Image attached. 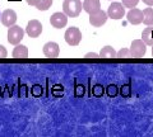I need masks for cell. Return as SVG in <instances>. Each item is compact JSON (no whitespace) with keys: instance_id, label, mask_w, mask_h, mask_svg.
Masks as SVG:
<instances>
[{"instance_id":"obj_7","label":"cell","mask_w":153,"mask_h":137,"mask_svg":"<svg viewBox=\"0 0 153 137\" xmlns=\"http://www.w3.org/2000/svg\"><path fill=\"white\" fill-rule=\"evenodd\" d=\"M26 32L30 37L36 38V37H38L42 33V24L38 21L32 19V21L28 22V24L26 27Z\"/></svg>"},{"instance_id":"obj_4","label":"cell","mask_w":153,"mask_h":137,"mask_svg":"<svg viewBox=\"0 0 153 137\" xmlns=\"http://www.w3.org/2000/svg\"><path fill=\"white\" fill-rule=\"evenodd\" d=\"M130 53H131V57L134 59H140L146 55L147 52V45L144 43L143 40H134L131 42V46H130Z\"/></svg>"},{"instance_id":"obj_18","label":"cell","mask_w":153,"mask_h":137,"mask_svg":"<svg viewBox=\"0 0 153 137\" xmlns=\"http://www.w3.org/2000/svg\"><path fill=\"white\" fill-rule=\"evenodd\" d=\"M106 93H107V95L110 98H115L119 93H120V89H119L115 84H110L106 88Z\"/></svg>"},{"instance_id":"obj_5","label":"cell","mask_w":153,"mask_h":137,"mask_svg":"<svg viewBox=\"0 0 153 137\" xmlns=\"http://www.w3.org/2000/svg\"><path fill=\"white\" fill-rule=\"evenodd\" d=\"M107 15H108V18H111V19H121V18L125 15V7H124L121 3H112L111 5L108 7Z\"/></svg>"},{"instance_id":"obj_25","label":"cell","mask_w":153,"mask_h":137,"mask_svg":"<svg viewBox=\"0 0 153 137\" xmlns=\"http://www.w3.org/2000/svg\"><path fill=\"white\" fill-rule=\"evenodd\" d=\"M84 93V88L82 86V85H76L75 86V95L76 97H82Z\"/></svg>"},{"instance_id":"obj_10","label":"cell","mask_w":153,"mask_h":137,"mask_svg":"<svg viewBox=\"0 0 153 137\" xmlns=\"http://www.w3.org/2000/svg\"><path fill=\"white\" fill-rule=\"evenodd\" d=\"M60 48L56 42H47L44 46V53L47 59H56L59 56Z\"/></svg>"},{"instance_id":"obj_14","label":"cell","mask_w":153,"mask_h":137,"mask_svg":"<svg viewBox=\"0 0 153 137\" xmlns=\"http://www.w3.org/2000/svg\"><path fill=\"white\" fill-rule=\"evenodd\" d=\"M28 56V50L26 46L23 45H16V47H14L13 50V57L14 59H27Z\"/></svg>"},{"instance_id":"obj_1","label":"cell","mask_w":153,"mask_h":137,"mask_svg":"<svg viewBox=\"0 0 153 137\" xmlns=\"http://www.w3.org/2000/svg\"><path fill=\"white\" fill-rule=\"evenodd\" d=\"M83 4L80 0H64L63 3V10L68 17L75 18L82 12Z\"/></svg>"},{"instance_id":"obj_15","label":"cell","mask_w":153,"mask_h":137,"mask_svg":"<svg viewBox=\"0 0 153 137\" xmlns=\"http://www.w3.org/2000/svg\"><path fill=\"white\" fill-rule=\"evenodd\" d=\"M142 40L147 46H153V26H147L142 33Z\"/></svg>"},{"instance_id":"obj_26","label":"cell","mask_w":153,"mask_h":137,"mask_svg":"<svg viewBox=\"0 0 153 137\" xmlns=\"http://www.w3.org/2000/svg\"><path fill=\"white\" fill-rule=\"evenodd\" d=\"M7 55H8V52H7L5 47L0 45V59H5V57H7Z\"/></svg>"},{"instance_id":"obj_23","label":"cell","mask_w":153,"mask_h":137,"mask_svg":"<svg viewBox=\"0 0 153 137\" xmlns=\"http://www.w3.org/2000/svg\"><path fill=\"white\" fill-rule=\"evenodd\" d=\"M139 3V0H123V5L125 8H135L137 4Z\"/></svg>"},{"instance_id":"obj_29","label":"cell","mask_w":153,"mask_h":137,"mask_svg":"<svg viewBox=\"0 0 153 137\" xmlns=\"http://www.w3.org/2000/svg\"><path fill=\"white\" fill-rule=\"evenodd\" d=\"M152 55H153V46H152Z\"/></svg>"},{"instance_id":"obj_8","label":"cell","mask_w":153,"mask_h":137,"mask_svg":"<svg viewBox=\"0 0 153 137\" xmlns=\"http://www.w3.org/2000/svg\"><path fill=\"white\" fill-rule=\"evenodd\" d=\"M50 23L55 28H64L68 23V15L65 13H54L50 18Z\"/></svg>"},{"instance_id":"obj_19","label":"cell","mask_w":153,"mask_h":137,"mask_svg":"<svg viewBox=\"0 0 153 137\" xmlns=\"http://www.w3.org/2000/svg\"><path fill=\"white\" fill-rule=\"evenodd\" d=\"M105 89L101 84H96V85H93V88H92V94L94 97H97V98H101L103 94H105Z\"/></svg>"},{"instance_id":"obj_11","label":"cell","mask_w":153,"mask_h":137,"mask_svg":"<svg viewBox=\"0 0 153 137\" xmlns=\"http://www.w3.org/2000/svg\"><path fill=\"white\" fill-rule=\"evenodd\" d=\"M0 19H1V23L5 27H12V26H14V23L17 22V14L14 10H12V9H7V10L3 12Z\"/></svg>"},{"instance_id":"obj_27","label":"cell","mask_w":153,"mask_h":137,"mask_svg":"<svg viewBox=\"0 0 153 137\" xmlns=\"http://www.w3.org/2000/svg\"><path fill=\"white\" fill-rule=\"evenodd\" d=\"M84 59H100V55L97 53H93V52H89L84 56Z\"/></svg>"},{"instance_id":"obj_3","label":"cell","mask_w":153,"mask_h":137,"mask_svg":"<svg viewBox=\"0 0 153 137\" xmlns=\"http://www.w3.org/2000/svg\"><path fill=\"white\" fill-rule=\"evenodd\" d=\"M23 36H25V31L23 28H21L19 26H12L9 27L8 29V42L10 45H18L19 42L23 40Z\"/></svg>"},{"instance_id":"obj_9","label":"cell","mask_w":153,"mask_h":137,"mask_svg":"<svg viewBox=\"0 0 153 137\" xmlns=\"http://www.w3.org/2000/svg\"><path fill=\"white\" fill-rule=\"evenodd\" d=\"M126 19L130 24H134V26L140 24L143 22V12L137 8H131L129 10V13L126 14Z\"/></svg>"},{"instance_id":"obj_22","label":"cell","mask_w":153,"mask_h":137,"mask_svg":"<svg viewBox=\"0 0 153 137\" xmlns=\"http://www.w3.org/2000/svg\"><path fill=\"white\" fill-rule=\"evenodd\" d=\"M31 93H32L33 97H41L42 95V86L41 85H38V84L33 85L32 89H31Z\"/></svg>"},{"instance_id":"obj_28","label":"cell","mask_w":153,"mask_h":137,"mask_svg":"<svg viewBox=\"0 0 153 137\" xmlns=\"http://www.w3.org/2000/svg\"><path fill=\"white\" fill-rule=\"evenodd\" d=\"M143 3L147 4L148 7H152L153 5V0H143Z\"/></svg>"},{"instance_id":"obj_24","label":"cell","mask_w":153,"mask_h":137,"mask_svg":"<svg viewBox=\"0 0 153 137\" xmlns=\"http://www.w3.org/2000/svg\"><path fill=\"white\" fill-rule=\"evenodd\" d=\"M64 92V88L61 86V85H55L54 88H52V90H51V93H52V95L54 97H61L63 95V93H57V92Z\"/></svg>"},{"instance_id":"obj_21","label":"cell","mask_w":153,"mask_h":137,"mask_svg":"<svg viewBox=\"0 0 153 137\" xmlns=\"http://www.w3.org/2000/svg\"><path fill=\"white\" fill-rule=\"evenodd\" d=\"M116 57H117V59H130V57H131L130 50H129V48H121V50L116 53Z\"/></svg>"},{"instance_id":"obj_12","label":"cell","mask_w":153,"mask_h":137,"mask_svg":"<svg viewBox=\"0 0 153 137\" xmlns=\"http://www.w3.org/2000/svg\"><path fill=\"white\" fill-rule=\"evenodd\" d=\"M83 9H84V12H87L88 14H92L101 9V3H100V0H84Z\"/></svg>"},{"instance_id":"obj_17","label":"cell","mask_w":153,"mask_h":137,"mask_svg":"<svg viewBox=\"0 0 153 137\" xmlns=\"http://www.w3.org/2000/svg\"><path fill=\"white\" fill-rule=\"evenodd\" d=\"M143 23L146 26H153V9L146 8L143 10Z\"/></svg>"},{"instance_id":"obj_16","label":"cell","mask_w":153,"mask_h":137,"mask_svg":"<svg viewBox=\"0 0 153 137\" xmlns=\"http://www.w3.org/2000/svg\"><path fill=\"white\" fill-rule=\"evenodd\" d=\"M116 51L114 50V47L111 46H105L103 48H101L100 52V57L101 59H116Z\"/></svg>"},{"instance_id":"obj_2","label":"cell","mask_w":153,"mask_h":137,"mask_svg":"<svg viewBox=\"0 0 153 137\" xmlns=\"http://www.w3.org/2000/svg\"><path fill=\"white\" fill-rule=\"evenodd\" d=\"M64 38H65L68 45L76 46V45H79L80 41H82V32H80L79 28H76V27H70L66 29Z\"/></svg>"},{"instance_id":"obj_13","label":"cell","mask_w":153,"mask_h":137,"mask_svg":"<svg viewBox=\"0 0 153 137\" xmlns=\"http://www.w3.org/2000/svg\"><path fill=\"white\" fill-rule=\"evenodd\" d=\"M28 5L35 7L38 10H47L52 5V0H27Z\"/></svg>"},{"instance_id":"obj_6","label":"cell","mask_w":153,"mask_h":137,"mask_svg":"<svg viewBox=\"0 0 153 137\" xmlns=\"http://www.w3.org/2000/svg\"><path fill=\"white\" fill-rule=\"evenodd\" d=\"M107 18H108L107 13L100 9V10L94 12L92 14H89V23L93 27H101V26H103L105 23H106Z\"/></svg>"},{"instance_id":"obj_20","label":"cell","mask_w":153,"mask_h":137,"mask_svg":"<svg viewBox=\"0 0 153 137\" xmlns=\"http://www.w3.org/2000/svg\"><path fill=\"white\" fill-rule=\"evenodd\" d=\"M120 94H121V97H124V98L131 97V86H130V84L123 85V86L120 88Z\"/></svg>"}]
</instances>
